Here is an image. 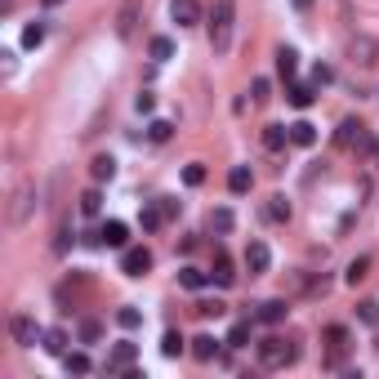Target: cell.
<instances>
[{
	"label": "cell",
	"instance_id": "obj_1",
	"mask_svg": "<svg viewBox=\"0 0 379 379\" xmlns=\"http://www.w3.org/2000/svg\"><path fill=\"white\" fill-rule=\"evenodd\" d=\"M232 27H236V0H214V9H210V50L214 54L232 50Z\"/></svg>",
	"mask_w": 379,
	"mask_h": 379
},
{
	"label": "cell",
	"instance_id": "obj_2",
	"mask_svg": "<svg viewBox=\"0 0 379 379\" xmlns=\"http://www.w3.org/2000/svg\"><path fill=\"white\" fill-rule=\"evenodd\" d=\"M295 357H299V348L290 344V339H281V335H268L259 344V366L263 371H286V366H295Z\"/></svg>",
	"mask_w": 379,
	"mask_h": 379
},
{
	"label": "cell",
	"instance_id": "obj_3",
	"mask_svg": "<svg viewBox=\"0 0 379 379\" xmlns=\"http://www.w3.org/2000/svg\"><path fill=\"white\" fill-rule=\"evenodd\" d=\"M9 335H14L18 348H36V344L45 339V330L36 326V317H27V312H14V317H9Z\"/></svg>",
	"mask_w": 379,
	"mask_h": 379
},
{
	"label": "cell",
	"instance_id": "obj_4",
	"mask_svg": "<svg viewBox=\"0 0 379 379\" xmlns=\"http://www.w3.org/2000/svg\"><path fill=\"white\" fill-rule=\"evenodd\" d=\"M321 339H326V366H339V362H344V353L353 348V335H348L344 326H326V330H321Z\"/></svg>",
	"mask_w": 379,
	"mask_h": 379
},
{
	"label": "cell",
	"instance_id": "obj_5",
	"mask_svg": "<svg viewBox=\"0 0 379 379\" xmlns=\"http://www.w3.org/2000/svg\"><path fill=\"white\" fill-rule=\"evenodd\" d=\"M134 362H139V344H112V353H107V366H103V371L107 375H130L134 371Z\"/></svg>",
	"mask_w": 379,
	"mask_h": 379
},
{
	"label": "cell",
	"instance_id": "obj_6",
	"mask_svg": "<svg viewBox=\"0 0 379 379\" xmlns=\"http://www.w3.org/2000/svg\"><path fill=\"white\" fill-rule=\"evenodd\" d=\"M147 268H152V250H143V245L121 254V272H125V277H147Z\"/></svg>",
	"mask_w": 379,
	"mask_h": 379
},
{
	"label": "cell",
	"instance_id": "obj_7",
	"mask_svg": "<svg viewBox=\"0 0 379 379\" xmlns=\"http://www.w3.org/2000/svg\"><path fill=\"white\" fill-rule=\"evenodd\" d=\"M245 268H250V277H263V272L272 268V250L263 241H250L245 245Z\"/></svg>",
	"mask_w": 379,
	"mask_h": 379
},
{
	"label": "cell",
	"instance_id": "obj_8",
	"mask_svg": "<svg viewBox=\"0 0 379 379\" xmlns=\"http://www.w3.org/2000/svg\"><path fill=\"white\" fill-rule=\"evenodd\" d=\"M170 18L178 27H196L201 23V0H170Z\"/></svg>",
	"mask_w": 379,
	"mask_h": 379
},
{
	"label": "cell",
	"instance_id": "obj_9",
	"mask_svg": "<svg viewBox=\"0 0 379 379\" xmlns=\"http://www.w3.org/2000/svg\"><path fill=\"white\" fill-rule=\"evenodd\" d=\"M348 54H353L362 68H371V63H379V41H371V36H357V41L348 45Z\"/></svg>",
	"mask_w": 379,
	"mask_h": 379
},
{
	"label": "cell",
	"instance_id": "obj_10",
	"mask_svg": "<svg viewBox=\"0 0 379 379\" xmlns=\"http://www.w3.org/2000/svg\"><path fill=\"white\" fill-rule=\"evenodd\" d=\"M99 241L112 245V250H121V245L130 241V227L121 223V219H107V223H103V232H99Z\"/></svg>",
	"mask_w": 379,
	"mask_h": 379
},
{
	"label": "cell",
	"instance_id": "obj_11",
	"mask_svg": "<svg viewBox=\"0 0 379 379\" xmlns=\"http://www.w3.org/2000/svg\"><path fill=\"white\" fill-rule=\"evenodd\" d=\"M286 312H290L286 299H268V303H259V312H254V317H259L263 326H277V321H286Z\"/></svg>",
	"mask_w": 379,
	"mask_h": 379
},
{
	"label": "cell",
	"instance_id": "obj_12",
	"mask_svg": "<svg viewBox=\"0 0 379 379\" xmlns=\"http://www.w3.org/2000/svg\"><path fill=\"white\" fill-rule=\"evenodd\" d=\"M134 27H139V0H125V9H121V18H116V36H121V41H130Z\"/></svg>",
	"mask_w": 379,
	"mask_h": 379
},
{
	"label": "cell",
	"instance_id": "obj_13",
	"mask_svg": "<svg viewBox=\"0 0 379 379\" xmlns=\"http://www.w3.org/2000/svg\"><path fill=\"white\" fill-rule=\"evenodd\" d=\"M250 183H254V174H250V165H232V170H227V192H236V196H245V192H250Z\"/></svg>",
	"mask_w": 379,
	"mask_h": 379
},
{
	"label": "cell",
	"instance_id": "obj_14",
	"mask_svg": "<svg viewBox=\"0 0 379 379\" xmlns=\"http://www.w3.org/2000/svg\"><path fill=\"white\" fill-rule=\"evenodd\" d=\"M362 134H366V125H362V121H353V116H348L344 125H339L335 143H339V147H357V139H362Z\"/></svg>",
	"mask_w": 379,
	"mask_h": 379
},
{
	"label": "cell",
	"instance_id": "obj_15",
	"mask_svg": "<svg viewBox=\"0 0 379 379\" xmlns=\"http://www.w3.org/2000/svg\"><path fill=\"white\" fill-rule=\"evenodd\" d=\"M277 72H281V81H295V72H299V54L290 50V45H281V50H277Z\"/></svg>",
	"mask_w": 379,
	"mask_h": 379
},
{
	"label": "cell",
	"instance_id": "obj_16",
	"mask_svg": "<svg viewBox=\"0 0 379 379\" xmlns=\"http://www.w3.org/2000/svg\"><path fill=\"white\" fill-rule=\"evenodd\" d=\"M290 143L295 147H312L317 143V125H312V121H295V125H290Z\"/></svg>",
	"mask_w": 379,
	"mask_h": 379
},
{
	"label": "cell",
	"instance_id": "obj_17",
	"mask_svg": "<svg viewBox=\"0 0 379 379\" xmlns=\"http://www.w3.org/2000/svg\"><path fill=\"white\" fill-rule=\"evenodd\" d=\"M210 281H214V286H236V268H232V259H227V254H219V259H214Z\"/></svg>",
	"mask_w": 379,
	"mask_h": 379
},
{
	"label": "cell",
	"instance_id": "obj_18",
	"mask_svg": "<svg viewBox=\"0 0 379 379\" xmlns=\"http://www.w3.org/2000/svg\"><path fill=\"white\" fill-rule=\"evenodd\" d=\"M290 143V125H263V147L268 152H281Z\"/></svg>",
	"mask_w": 379,
	"mask_h": 379
},
{
	"label": "cell",
	"instance_id": "obj_19",
	"mask_svg": "<svg viewBox=\"0 0 379 379\" xmlns=\"http://www.w3.org/2000/svg\"><path fill=\"white\" fill-rule=\"evenodd\" d=\"M41 348H45V353H54V357H63V353H68V330H59V326H54V330H45Z\"/></svg>",
	"mask_w": 379,
	"mask_h": 379
},
{
	"label": "cell",
	"instance_id": "obj_20",
	"mask_svg": "<svg viewBox=\"0 0 379 379\" xmlns=\"http://www.w3.org/2000/svg\"><path fill=\"white\" fill-rule=\"evenodd\" d=\"M366 277H371V254H357V259L348 263L344 281H348V286H357V281H366Z\"/></svg>",
	"mask_w": 379,
	"mask_h": 379
},
{
	"label": "cell",
	"instance_id": "obj_21",
	"mask_svg": "<svg viewBox=\"0 0 379 379\" xmlns=\"http://www.w3.org/2000/svg\"><path fill=\"white\" fill-rule=\"evenodd\" d=\"M312 90H317V85H290V90H286V99H290V107H312V99H317V94H312Z\"/></svg>",
	"mask_w": 379,
	"mask_h": 379
},
{
	"label": "cell",
	"instance_id": "obj_22",
	"mask_svg": "<svg viewBox=\"0 0 379 379\" xmlns=\"http://www.w3.org/2000/svg\"><path fill=\"white\" fill-rule=\"evenodd\" d=\"M90 174H94V183H107L112 174H116V161L103 152V156H94V165H90Z\"/></svg>",
	"mask_w": 379,
	"mask_h": 379
},
{
	"label": "cell",
	"instance_id": "obj_23",
	"mask_svg": "<svg viewBox=\"0 0 379 379\" xmlns=\"http://www.w3.org/2000/svg\"><path fill=\"white\" fill-rule=\"evenodd\" d=\"M192 353L201 357V362H214V357H219V339H210V335H196V339H192Z\"/></svg>",
	"mask_w": 379,
	"mask_h": 379
},
{
	"label": "cell",
	"instance_id": "obj_24",
	"mask_svg": "<svg viewBox=\"0 0 379 379\" xmlns=\"http://www.w3.org/2000/svg\"><path fill=\"white\" fill-rule=\"evenodd\" d=\"M147 54L156 63H165V59H174V41H170V36H152V45H147Z\"/></svg>",
	"mask_w": 379,
	"mask_h": 379
},
{
	"label": "cell",
	"instance_id": "obj_25",
	"mask_svg": "<svg viewBox=\"0 0 379 379\" xmlns=\"http://www.w3.org/2000/svg\"><path fill=\"white\" fill-rule=\"evenodd\" d=\"M205 281H210V272H201V268H183V272H178V286H183V290H201Z\"/></svg>",
	"mask_w": 379,
	"mask_h": 379
},
{
	"label": "cell",
	"instance_id": "obj_26",
	"mask_svg": "<svg viewBox=\"0 0 379 379\" xmlns=\"http://www.w3.org/2000/svg\"><path fill=\"white\" fill-rule=\"evenodd\" d=\"M161 223H165V214H161V205H143V214H139V227H143V232H156Z\"/></svg>",
	"mask_w": 379,
	"mask_h": 379
},
{
	"label": "cell",
	"instance_id": "obj_27",
	"mask_svg": "<svg viewBox=\"0 0 379 379\" xmlns=\"http://www.w3.org/2000/svg\"><path fill=\"white\" fill-rule=\"evenodd\" d=\"M63 366H68L72 375H90V371H94V362H90L85 353H63Z\"/></svg>",
	"mask_w": 379,
	"mask_h": 379
},
{
	"label": "cell",
	"instance_id": "obj_28",
	"mask_svg": "<svg viewBox=\"0 0 379 379\" xmlns=\"http://www.w3.org/2000/svg\"><path fill=\"white\" fill-rule=\"evenodd\" d=\"M268 219L272 223H286L290 219V201H286V196H268Z\"/></svg>",
	"mask_w": 379,
	"mask_h": 379
},
{
	"label": "cell",
	"instance_id": "obj_29",
	"mask_svg": "<svg viewBox=\"0 0 379 379\" xmlns=\"http://www.w3.org/2000/svg\"><path fill=\"white\" fill-rule=\"evenodd\" d=\"M245 344H250V321H236L227 330V348H245Z\"/></svg>",
	"mask_w": 379,
	"mask_h": 379
},
{
	"label": "cell",
	"instance_id": "obj_30",
	"mask_svg": "<svg viewBox=\"0 0 379 379\" xmlns=\"http://www.w3.org/2000/svg\"><path fill=\"white\" fill-rule=\"evenodd\" d=\"M232 223H236V214L227 210V205H219V210L210 214V227H214V232H232Z\"/></svg>",
	"mask_w": 379,
	"mask_h": 379
},
{
	"label": "cell",
	"instance_id": "obj_31",
	"mask_svg": "<svg viewBox=\"0 0 379 379\" xmlns=\"http://www.w3.org/2000/svg\"><path fill=\"white\" fill-rule=\"evenodd\" d=\"M27 210H32V187H23V192H18L14 214H9V219H14V223H23V219H27Z\"/></svg>",
	"mask_w": 379,
	"mask_h": 379
},
{
	"label": "cell",
	"instance_id": "obj_32",
	"mask_svg": "<svg viewBox=\"0 0 379 379\" xmlns=\"http://www.w3.org/2000/svg\"><path fill=\"white\" fill-rule=\"evenodd\" d=\"M161 353H165V357H178V353H183V335H178V330H165V339H161Z\"/></svg>",
	"mask_w": 379,
	"mask_h": 379
},
{
	"label": "cell",
	"instance_id": "obj_33",
	"mask_svg": "<svg viewBox=\"0 0 379 379\" xmlns=\"http://www.w3.org/2000/svg\"><path fill=\"white\" fill-rule=\"evenodd\" d=\"M116 321H121V330H139V326H143V312H139V308H121Z\"/></svg>",
	"mask_w": 379,
	"mask_h": 379
},
{
	"label": "cell",
	"instance_id": "obj_34",
	"mask_svg": "<svg viewBox=\"0 0 379 379\" xmlns=\"http://www.w3.org/2000/svg\"><path fill=\"white\" fill-rule=\"evenodd\" d=\"M41 41H45V23H27L23 27V45H27V50H36Z\"/></svg>",
	"mask_w": 379,
	"mask_h": 379
},
{
	"label": "cell",
	"instance_id": "obj_35",
	"mask_svg": "<svg viewBox=\"0 0 379 379\" xmlns=\"http://www.w3.org/2000/svg\"><path fill=\"white\" fill-rule=\"evenodd\" d=\"M170 134H174V125H170V121H152V125H147V139H152V143H165Z\"/></svg>",
	"mask_w": 379,
	"mask_h": 379
},
{
	"label": "cell",
	"instance_id": "obj_36",
	"mask_svg": "<svg viewBox=\"0 0 379 379\" xmlns=\"http://www.w3.org/2000/svg\"><path fill=\"white\" fill-rule=\"evenodd\" d=\"M183 183H187V187H201V183H205V165H201V161H192V165L183 170Z\"/></svg>",
	"mask_w": 379,
	"mask_h": 379
},
{
	"label": "cell",
	"instance_id": "obj_37",
	"mask_svg": "<svg viewBox=\"0 0 379 379\" xmlns=\"http://www.w3.org/2000/svg\"><path fill=\"white\" fill-rule=\"evenodd\" d=\"M357 317L366 321V326H379V303L375 299H366V303H357Z\"/></svg>",
	"mask_w": 379,
	"mask_h": 379
},
{
	"label": "cell",
	"instance_id": "obj_38",
	"mask_svg": "<svg viewBox=\"0 0 379 379\" xmlns=\"http://www.w3.org/2000/svg\"><path fill=\"white\" fill-rule=\"evenodd\" d=\"M81 210H85V214H99V210H103V196H99V187H90V192L81 196Z\"/></svg>",
	"mask_w": 379,
	"mask_h": 379
},
{
	"label": "cell",
	"instance_id": "obj_39",
	"mask_svg": "<svg viewBox=\"0 0 379 379\" xmlns=\"http://www.w3.org/2000/svg\"><path fill=\"white\" fill-rule=\"evenodd\" d=\"M99 335H103L99 321H81V339H85V344H99Z\"/></svg>",
	"mask_w": 379,
	"mask_h": 379
},
{
	"label": "cell",
	"instance_id": "obj_40",
	"mask_svg": "<svg viewBox=\"0 0 379 379\" xmlns=\"http://www.w3.org/2000/svg\"><path fill=\"white\" fill-rule=\"evenodd\" d=\"M250 94H254V103H268V99H272V85H268V81L259 76V81L250 85Z\"/></svg>",
	"mask_w": 379,
	"mask_h": 379
},
{
	"label": "cell",
	"instance_id": "obj_41",
	"mask_svg": "<svg viewBox=\"0 0 379 379\" xmlns=\"http://www.w3.org/2000/svg\"><path fill=\"white\" fill-rule=\"evenodd\" d=\"M330 81H335V72H330L326 63H317V68H312V85L321 90V85H330Z\"/></svg>",
	"mask_w": 379,
	"mask_h": 379
},
{
	"label": "cell",
	"instance_id": "obj_42",
	"mask_svg": "<svg viewBox=\"0 0 379 379\" xmlns=\"http://www.w3.org/2000/svg\"><path fill=\"white\" fill-rule=\"evenodd\" d=\"M196 312H201V317H219L223 303H219V299H201V303H196Z\"/></svg>",
	"mask_w": 379,
	"mask_h": 379
},
{
	"label": "cell",
	"instance_id": "obj_43",
	"mask_svg": "<svg viewBox=\"0 0 379 379\" xmlns=\"http://www.w3.org/2000/svg\"><path fill=\"white\" fill-rule=\"evenodd\" d=\"M156 205H161V214H165V219H174V214H178V210H183V205H178V201H170V196H161V201H156Z\"/></svg>",
	"mask_w": 379,
	"mask_h": 379
},
{
	"label": "cell",
	"instance_id": "obj_44",
	"mask_svg": "<svg viewBox=\"0 0 379 379\" xmlns=\"http://www.w3.org/2000/svg\"><path fill=\"white\" fill-rule=\"evenodd\" d=\"M134 107H139V112H152V107H156V99H152V94L143 90V94H139V99H134Z\"/></svg>",
	"mask_w": 379,
	"mask_h": 379
},
{
	"label": "cell",
	"instance_id": "obj_45",
	"mask_svg": "<svg viewBox=\"0 0 379 379\" xmlns=\"http://www.w3.org/2000/svg\"><path fill=\"white\" fill-rule=\"evenodd\" d=\"M41 5H63V0H41Z\"/></svg>",
	"mask_w": 379,
	"mask_h": 379
}]
</instances>
